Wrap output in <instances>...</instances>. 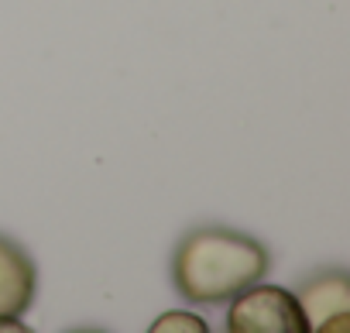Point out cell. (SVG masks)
Segmentation results:
<instances>
[{
  "instance_id": "6da1fadb",
  "label": "cell",
  "mask_w": 350,
  "mask_h": 333,
  "mask_svg": "<svg viewBox=\"0 0 350 333\" xmlns=\"http://www.w3.org/2000/svg\"><path fill=\"white\" fill-rule=\"evenodd\" d=\"M271 268V251L230 227H196L172 254V282L186 302H230L241 289L261 282Z\"/></svg>"
},
{
  "instance_id": "7a4b0ae2",
  "label": "cell",
  "mask_w": 350,
  "mask_h": 333,
  "mask_svg": "<svg viewBox=\"0 0 350 333\" xmlns=\"http://www.w3.org/2000/svg\"><path fill=\"white\" fill-rule=\"evenodd\" d=\"M230 333H309V319L285 285H268L265 278L241 289L227 309Z\"/></svg>"
},
{
  "instance_id": "3957f363",
  "label": "cell",
  "mask_w": 350,
  "mask_h": 333,
  "mask_svg": "<svg viewBox=\"0 0 350 333\" xmlns=\"http://www.w3.org/2000/svg\"><path fill=\"white\" fill-rule=\"evenodd\" d=\"M35 289L38 271L31 254L8 234H0V316H25L35 302Z\"/></svg>"
},
{
  "instance_id": "277c9868",
  "label": "cell",
  "mask_w": 350,
  "mask_h": 333,
  "mask_svg": "<svg viewBox=\"0 0 350 333\" xmlns=\"http://www.w3.org/2000/svg\"><path fill=\"white\" fill-rule=\"evenodd\" d=\"M295 299L309 319V330L316 333L329 316L350 312V275L343 268H323L299 285Z\"/></svg>"
},
{
  "instance_id": "5b68a950",
  "label": "cell",
  "mask_w": 350,
  "mask_h": 333,
  "mask_svg": "<svg viewBox=\"0 0 350 333\" xmlns=\"http://www.w3.org/2000/svg\"><path fill=\"white\" fill-rule=\"evenodd\" d=\"M206 319L189 309H168L151 323V333H206Z\"/></svg>"
},
{
  "instance_id": "8992f818",
  "label": "cell",
  "mask_w": 350,
  "mask_h": 333,
  "mask_svg": "<svg viewBox=\"0 0 350 333\" xmlns=\"http://www.w3.org/2000/svg\"><path fill=\"white\" fill-rule=\"evenodd\" d=\"M4 330H11V333H25L28 326H25L21 316H0V333H4Z\"/></svg>"
}]
</instances>
